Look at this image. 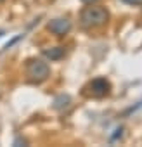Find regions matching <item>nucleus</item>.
Masks as SVG:
<instances>
[{
    "label": "nucleus",
    "mask_w": 142,
    "mask_h": 147,
    "mask_svg": "<svg viewBox=\"0 0 142 147\" xmlns=\"http://www.w3.org/2000/svg\"><path fill=\"white\" fill-rule=\"evenodd\" d=\"M109 21V11L102 5H90L80 12V26L85 30L102 28Z\"/></svg>",
    "instance_id": "1"
},
{
    "label": "nucleus",
    "mask_w": 142,
    "mask_h": 147,
    "mask_svg": "<svg viewBox=\"0 0 142 147\" xmlns=\"http://www.w3.org/2000/svg\"><path fill=\"white\" fill-rule=\"evenodd\" d=\"M24 71H26L28 80L33 82V83H42V82H45L50 76V67H49V64L43 59H37V57L26 61Z\"/></svg>",
    "instance_id": "2"
},
{
    "label": "nucleus",
    "mask_w": 142,
    "mask_h": 147,
    "mask_svg": "<svg viewBox=\"0 0 142 147\" xmlns=\"http://www.w3.org/2000/svg\"><path fill=\"white\" fill-rule=\"evenodd\" d=\"M85 90H89V95H92V97H95V99H101V97H106V95L111 92V83H109L106 78L99 76V78H94V80L85 87Z\"/></svg>",
    "instance_id": "3"
},
{
    "label": "nucleus",
    "mask_w": 142,
    "mask_h": 147,
    "mask_svg": "<svg viewBox=\"0 0 142 147\" xmlns=\"http://www.w3.org/2000/svg\"><path fill=\"white\" fill-rule=\"evenodd\" d=\"M71 28H73V24H71V21L68 18H55V19H50L47 23V30L59 38L66 36L71 31Z\"/></svg>",
    "instance_id": "4"
},
{
    "label": "nucleus",
    "mask_w": 142,
    "mask_h": 147,
    "mask_svg": "<svg viewBox=\"0 0 142 147\" xmlns=\"http://www.w3.org/2000/svg\"><path fill=\"white\" fill-rule=\"evenodd\" d=\"M43 55L49 61H61L66 55V50H64V47H47V49H43Z\"/></svg>",
    "instance_id": "5"
},
{
    "label": "nucleus",
    "mask_w": 142,
    "mask_h": 147,
    "mask_svg": "<svg viewBox=\"0 0 142 147\" xmlns=\"http://www.w3.org/2000/svg\"><path fill=\"white\" fill-rule=\"evenodd\" d=\"M69 106H71V97H69L68 94L57 95V97L54 99V102H52V107H54L55 111H66Z\"/></svg>",
    "instance_id": "6"
},
{
    "label": "nucleus",
    "mask_w": 142,
    "mask_h": 147,
    "mask_svg": "<svg viewBox=\"0 0 142 147\" xmlns=\"http://www.w3.org/2000/svg\"><path fill=\"white\" fill-rule=\"evenodd\" d=\"M114 131H116V133L111 137V142H114L116 138H121V137H123V128H121V126H120V128H116Z\"/></svg>",
    "instance_id": "7"
},
{
    "label": "nucleus",
    "mask_w": 142,
    "mask_h": 147,
    "mask_svg": "<svg viewBox=\"0 0 142 147\" xmlns=\"http://www.w3.org/2000/svg\"><path fill=\"white\" fill-rule=\"evenodd\" d=\"M120 2H123L126 5H142V0H120Z\"/></svg>",
    "instance_id": "8"
},
{
    "label": "nucleus",
    "mask_w": 142,
    "mask_h": 147,
    "mask_svg": "<svg viewBox=\"0 0 142 147\" xmlns=\"http://www.w3.org/2000/svg\"><path fill=\"white\" fill-rule=\"evenodd\" d=\"M23 36H24V35H18V36H16V38H12V40H11V42H9V43H7V45L4 47V49H11V47H12L14 43H18V42H19V40H21Z\"/></svg>",
    "instance_id": "9"
},
{
    "label": "nucleus",
    "mask_w": 142,
    "mask_h": 147,
    "mask_svg": "<svg viewBox=\"0 0 142 147\" xmlns=\"http://www.w3.org/2000/svg\"><path fill=\"white\" fill-rule=\"evenodd\" d=\"M19 144H23V145H26V140H24V138H21V137H18V138L14 140V145H19Z\"/></svg>",
    "instance_id": "10"
},
{
    "label": "nucleus",
    "mask_w": 142,
    "mask_h": 147,
    "mask_svg": "<svg viewBox=\"0 0 142 147\" xmlns=\"http://www.w3.org/2000/svg\"><path fill=\"white\" fill-rule=\"evenodd\" d=\"M83 4H92V2H95V0H82Z\"/></svg>",
    "instance_id": "11"
},
{
    "label": "nucleus",
    "mask_w": 142,
    "mask_h": 147,
    "mask_svg": "<svg viewBox=\"0 0 142 147\" xmlns=\"http://www.w3.org/2000/svg\"><path fill=\"white\" fill-rule=\"evenodd\" d=\"M2 35H4V31H0V36H2Z\"/></svg>",
    "instance_id": "12"
},
{
    "label": "nucleus",
    "mask_w": 142,
    "mask_h": 147,
    "mask_svg": "<svg viewBox=\"0 0 142 147\" xmlns=\"http://www.w3.org/2000/svg\"><path fill=\"white\" fill-rule=\"evenodd\" d=\"M2 2H4V0H0V4H2Z\"/></svg>",
    "instance_id": "13"
}]
</instances>
